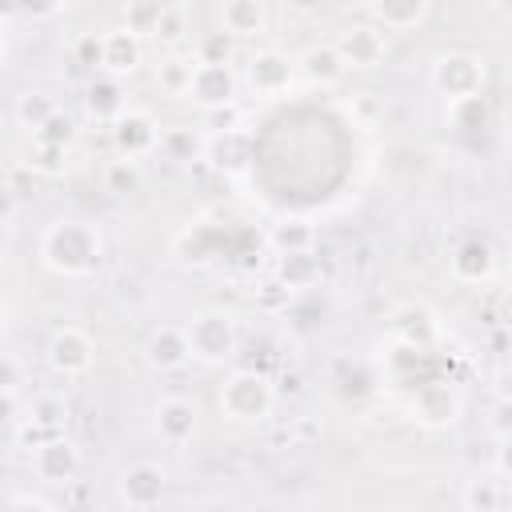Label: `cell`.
I'll use <instances>...</instances> for the list:
<instances>
[{"mask_svg": "<svg viewBox=\"0 0 512 512\" xmlns=\"http://www.w3.org/2000/svg\"><path fill=\"white\" fill-rule=\"evenodd\" d=\"M220 408H224L232 420H260V416L272 408V392H268L264 376L236 372V376L220 388Z\"/></svg>", "mask_w": 512, "mask_h": 512, "instance_id": "6da1fadb", "label": "cell"}, {"mask_svg": "<svg viewBox=\"0 0 512 512\" xmlns=\"http://www.w3.org/2000/svg\"><path fill=\"white\" fill-rule=\"evenodd\" d=\"M184 336H188V352L192 356H200V360H224L228 352H232V344H236V336H232V324L224 320V316H216V312H204V316H196L188 328H184Z\"/></svg>", "mask_w": 512, "mask_h": 512, "instance_id": "7a4b0ae2", "label": "cell"}, {"mask_svg": "<svg viewBox=\"0 0 512 512\" xmlns=\"http://www.w3.org/2000/svg\"><path fill=\"white\" fill-rule=\"evenodd\" d=\"M436 84L448 92V96H456V100H464V96H476L480 92V84H484V64L480 60H472V56H444L440 64H436Z\"/></svg>", "mask_w": 512, "mask_h": 512, "instance_id": "3957f363", "label": "cell"}, {"mask_svg": "<svg viewBox=\"0 0 512 512\" xmlns=\"http://www.w3.org/2000/svg\"><path fill=\"white\" fill-rule=\"evenodd\" d=\"M164 496V472L156 464H132L120 476V500L128 508H152Z\"/></svg>", "mask_w": 512, "mask_h": 512, "instance_id": "277c9868", "label": "cell"}, {"mask_svg": "<svg viewBox=\"0 0 512 512\" xmlns=\"http://www.w3.org/2000/svg\"><path fill=\"white\" fill-rule=\"evenodd\" d=\"M340 60L352 68H376L384 60V36L376 28H348L336 44Z\"/></svg>", "mask_w": 512, "mask_h": 512, "instance_id": "5b68a950", "label": "cell"}, {"mask_svg": "<svg viewBox=\"0 0 512 512\" xmlns=\"http://www.w3.org/2000/svg\"><path fill=\"white\" fill-rule=\"evenodd\" d=\"M200 104H228L232 96H236V80H232V72L224 68V64H212V60H204V64H196V76H192V88H188Z\"/></svg>", "mask_w": 512, "mask_h": 512, "instance_id": "8992f818", "label": "cell"}, {"mask_svg": "<svg viewBox=\"0 0 512 512\" xmlns=\"http://www.w3.org/2000/svg\"><path fill=\"white\" fill-rule=\"evenodd\" d=\"M48 360H52L56 372H84L92 364V344L84 340V332L64 328V332H56V340L48 348Z\"/></svg>", "mask_w": 512, "mask_h": 512, "instance_id": "52a82bcc", "label": "cell"}, {"mask_svg": "<svg viewBox=\"0 0 512 512\" xmlns=\"http://www.w3.org/2000/svg\"><path fill=\"white\" fill-rule=\"evenodd\" d=\"M156 428H160V436L168 444H184L192 436V428H196V408L188 400H164L156 408Z\"/></svg>", "mask_w": 512, "mask_h": 512, "instance_id": "ba28073f", "label": "cell"}, {"mask_svg": "<svg viewBox=\"0 0 512 512\" xmlns=\"http://www.w3.org/2000/svg\"><path fill=\"white\" fill-rule=\"evenodd\" d=\"M100 64L108 72H132L140 64V44L132 32H108L100 40Z\"/></svg>", "mask_w": 512, "mask_h": 512, "instance_id": "9c48e42d", "label": "cell"}, {"mask_svg": "<svg viewBox=\"0 0 512 512\" xmlns=\"http://www.w3.org/2000/svg\"><path fill=\"white\" fill-rule=\"evenodd\" d=\"M248 80H252L256 92H280V88L292 80V68H288L284 56H276V52H260V56H252Z\"/></svg>", "mask_w": 512, "mask_h": 512, "instance_id": "30bf717a", "label": "cell"}, {"mask_svg": "<svg viewBox=\"0 0 512 512\" xmlns=\"http://www.w3.org/2000/svg\"><path fill=\"white\" fill-rule=\"evenodd\" d=\"M36 468H40L44 480H68V476L76 472V452H72V444H64V440H48V444H40V452H36Z\"/></svg>", "mask_w": 512, "mask_h": 512, "instance_id": "8fae6325", "label": "cell"}, {"mask_svg": "<svg viewBox=\"0 0 512 512\" xmlns=\"http://www.w3.org/2000/svg\"><path fill=\"white\" fill-rule=\"evenodd\" d=\"M224 28L232 36H256L264 28V8L260 0H228L224 4Z\"/></svg>", "mask_w": 512, "mask_h": 512, "instance_id": "7c38bea8", "label": "cell"}, {"mask_svg": "<svg viewBox=\"0 0 512 512\" xmlns=\"http://www.w3.org/2000/svg\"><path fill=\"white\" fill-rule=\"evenodd\" d=\"M184 356H188V336L176 332V328H164V332L152 336V344H148V360L160 364V368H172V364H180Z\"/></svg>", "mask_w": 512, "mask_h": 512, "instance_id": "4fadbf2b", "label": "cell"}, {"mask_svg": "<svg viewBox=\"0 0 512 512\" xmlns=\"http://www.w3.org/2000/svg\"><path fill=\"white\" fill-rule=\"evenodd\" d=\"M452 268H456L460 280H472V284H476V280H484V276L492 272V256H488L484 244L472 240V244H464V248L452 256Z\"/></svg>", "mask_w": 512, "mask_h": 512, "instance_id": "5bb4252c", "label": "cell"}, {"mask_svg": "<svg viewBox=\"0 0 512 512\" xmlns=\"http://www.w3.org/2000/svg\"><path fill=\"white\" fill-rule=\"evenodd\" d=\"M372 8L388 28H408V24H416L424 16L428 0H372Z\"/></svg>", "mask_w": 512, "mask_h": 512, "instance_id": "9a60e30c", "label": "cell"}, {"mask_svg": "<svg viewBox=\"0 0 512 512\" xmlns=\"http://www.w3.org/2000/svg\"><path fill=\"white\" fill-rule=\"evenodd\" d=\"M116 136H120V144H124V152H128V156H140L144 148H152V144H156L152 124H148L144 116H124Z\"/></svg>", "mask_w": 512, "mask_h": 512, "instance_id": "2e32d148", "label": "cell"}, {"mask_svg": "<svg viewBox=\"0 0 512 512\" xmlns=\"http://www.w3.org/2000/svg\"><path fill=\"white\" fill-rule=\"evenodd\" d=\"M304 72H308L312 80H336V76L344 72V60H340L336 48H320V52H308V56H304Z\"/></svg>", "mask_w": 512, "mask_h": 512, "instance_id": "e0dca14e", "label": "cell"}, {"mask_svg": "<svg viewBox=\"0 0 512 512\" xmlns=\"http://www.w3.org/2000/svg\"><path fill=\"white\" fill-rule=\"evenodd\" d=\"M136 184H140L136 156H124V160H112V164H108V188H112V192H132Z\"/></svg>", "mask_w": 512, "mask_h": 512, "instance_id": "ac0fdd59", "label": "cell"}, {"mask_svg": "<svg viewBox=\"0 0 512 512\" xmlns=\"http://www.w3.org/2000/svg\"><path fill=\"white\" fill-rule=\"evenodd\" d=\"M192 76H196V64L192 60H168L160 68V80H164L168 92H188L192 88Z\"/></svg>", "mask_w": 512, "mask_h": 512, "instance_id": "d6986e66", "label": "cell"}, {"mask_svg": "<svg viewBox=\"0 0 512 512\" xmlns=\"http://www.w3.org/2000/svg\"><path fill=\"white\" fill-rule=\"evenodd\" d=\"M500 500H504V492L496 480H472L464 492V508H496Z\"/></svg>", "mask_w": 512, "mask_h": 512, "instance_id": "ffe728a7", "label": "cell"}, {"mask_svg": "<svg viewBox=\"0 0 512 512\" xmlns=\"http://www.w3.org/2000/svg\"><path fill=\"white\" fill-rule=\"evenodd\" d=\"M312 240V228L304 224V220H296V228H280L276 232V244H284L288 252H296V248H304Z\"/></svg>", "mask_w": 512, "mask_h": 512, "instance_id": "44dd1931", "label": "cell"}, {"mask_svg": "<svg viewBox=\"0 0 512 512\" xmlns=\"http://www.w3.org/2000/svg\"><path fill=\"white\" fill-rule=\"evenodd\" d=\"M88 108H92V112H112V108H120V92H116L112 84H104V88H92V96H88Z\"/></svg>", "mask_w": 512, "mask_h": 512, "instance_id": "7402d4cb", "label": "cell"}, {"mask_svg": "<svg viewBox=\"0 0 512 512\" xmlns=\"http://www.w3.org/2000/svg\"><path fill=\"white\" fill-rule=\"evenodd\" d=\"M152 28H156V36L176 40V36H180V16H176L172 8H160V12H156V20H152Z\"/></svg>", "mask_w": 512, "mask_h": 512, "instance_id": "603a6c76", "label": "cell"}, {"mask_svg": "<svg viewBox=\"0 0 512 512\" xmlns=\"http://www.w3.org/2000/svg\"><path fill=\"white\" fill-rule=\"evenodd\" d=\"M496 4H500V8H504V12H512V0H496Z\"/></svg>", "mask_w": 512, "mask_h": 512, "instance_id": "cb8c5ba5", "label": "cell"}]
</instances>
